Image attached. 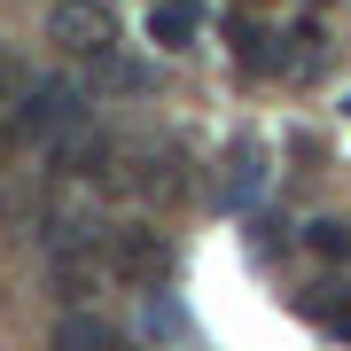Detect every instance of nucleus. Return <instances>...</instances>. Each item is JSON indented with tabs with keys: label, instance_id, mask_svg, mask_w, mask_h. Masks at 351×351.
<instances>
[{
	"label": "nucleus",
	"instance_id": "7ed1b4c3",
	"mask_svg": "<svg viewBox=\"0 0 351 351\" xmlns=\"http://www.w3.org/2000/svg\"><path fill=\"white\" fill-rule=\"evenodd\" d=\"M55 39L78 47V55H94V63H110L117 24H110V8H101V0H55Z\"/></svg>",
	"mask_w": 351,
	"mask_h": 351
},
{
	"label": "nucleus",
	"instance_id": "20e7f679",
	"mask_svg": "<svg viewBox=\"0 0 351 351\" xmlns=\"http://www.w3.org/2000/svg\"><path fill=\"white\" fill-rule=\"evenodd\" d=\"M258 188H265V149H258V141H234V149H226L219 203H226V211H250V203H258Z\"/></svg>",
	"mask_w": 351,
	"mask_h": 351
},
{
	"label": "nucleus",
	"instance_id": "f03ea898",
	"mask_svg": "<svg viewBox=\"0 0 351 351\" xmlns=\"http://www.w3.org/2000/svg\"><path fill=\"white\" fill-rule=\"evenodd\" d=\"M110 265H117L125 281L156 289L164 274H172V242H164L156 226H117V234H110Z\"/></svg>",
	"mask_w": 351,
	"mask_h": 351
},
{
	"label": "nucleus",
	"instance_id": "39448f33",
	"mask_svg": "<svg viewBox=\"0 0 351 351\" xmlns=\"http://www.w3.org/2000/svg\"><path fill=\"white\" fill-rule=\"evenodd\" d=\"M188 39H195V8H188V0H149V47H188Z\"/></svg>",
	"mask_w": 351,
	"mask_h": 351
},
{
	"label": "nucleus",
	"instance_id": "0eeeda50",
	"mask_svg": "<svg viewBox=\"0 0 351 351\" xmlns=\"http://www.w3.org/2000/svg\"><path fill=\"white\" fill-rule=\"evenodd\" d=\"M304 242H313L320 258H351V226H343V219H320V226H304Z\"/></svg>",
	"mask_w": 351,
	"mask_h": 351
},
{
	"label": "nucleus",
	"instance_id": "423d86ee",
	"mask_svg": "<svg viewBox=\"0 0 351 351\" xmlns=\"http://www.w3.org/2000/svg\"><path fill=\"white\" fill-rule=\"evenodd\" d=\"M55 351H117V336H110V320H94V313H63L55 320V336H47Z\"/></svg>",
	"mask_w": 351,
	"mask_h": 351
},
{
	"label": "nucleus",
	"instance_id": "f257e3e1",
	"mask_svg": "<svg viewBox=\"0 0 351 351\" xmlns=\"http://www.w3.org/2000/svg\"><path fill=\"white\" fill-rule=\"evenodd\" d=\"M16 125L32 141H71V133H86V94H78L71 78H39L24 94V110H16Z\"/></svg>",
	"mask_w": 351,
	"mask_h": 351
}]
</instances>
